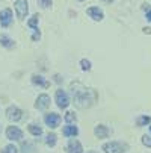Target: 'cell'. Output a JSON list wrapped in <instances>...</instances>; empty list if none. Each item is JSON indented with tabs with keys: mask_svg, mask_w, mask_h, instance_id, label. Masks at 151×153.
Listing matches in <instances>:
<instances>
[{
	"mask_svg": "<svg viewBox=\"0 0 151 153\" xmlns=\"http://www.w3.org/2000/svg\"><path fill=\"white\" fill-rule=\"evenodd\" d=\"M71 93H73V97H74V105L80 109H85V108H91L95 102H97V91L92 90V88H85V86L79 82H74L71 83Z\"/></svg>",
	"mask_w": 151,
	"mask_h": 153,
	"instance_id": "obj_1",
	"label": "cell"
},
{
	"mask_svg": "<svg viewBox=\"0 0 151 153\" xmlns=\"http://www.w3.org/2000/svg\"><path fill=\"white\" fill-rule=\"evenodd\" d=\"M128 149V146L125 143H119V141H112V143H106L103 146V150L106 153H124Z\"/></svg>",
	"mask_w": 151,
	"mask_h": 153,
	"instance_id": "obj_2",
	"label": "cell"
},
{
	"mask_svg": "<svg viewBox=\"0 0 151 153\" xmlns=\"http://www.w3.org/2000/svg\"><path fill=\"white\" fill-rule=\"evenodd\" d=\"M15 12H17V17L20 20H24V17L29 12L27 0H17V2H15Z\"/></svg>",
	"mask_w": 151,
	"mask_h": 153,
	"instance_id": "obj_3",
	"label": "cell"
},
{
	"mask_svg": "<svg viewBox=\"0 0 151 153\" xmlns=\"http://www.w3.org/2000/svg\"><path fill=\"white\" fill-rule=\"evenodd\" d=\"M6 137H8V140L20 141L21 138H23V132H21L18 127H15V126H9V127L6 129Z\"/></svg>",
	"mask_w": 151,
	"mask_h": 153,
	"instance_id": "obj_4",
	"label": "cell"
},
{
	"mask_svg": "<svg viewBox=\"0 0 151 153\" xmlns=\"http://www.w3.org/2000/svg\"><path fill=\"white\" fill-rule=\"evenodd\" d=\"M56 102H57V106L65 109L68 105H70V100H68V96L63 90H57L56 91Z\"/></svg>",
	"mask_w": 151,
	"mask_h": 153,
	"instance_id": "obj_5",
	"label": "cell"
},
{
	"mask_svg": "<svg viewBox=\"0 0 151 153\" xmlns=\"http://www.w3.org/2000/svg\"><path fill=\"white\" fill-rule=\"evenodd\" d=\"M6 115L9 120L12 121H18L21 117H23V112H21V109H18L17 106H9L8 111H6Z\"/></svg>",
	"mask_w": 151,
	"mask_h": 153,
	"instance_id": "obj_6",
	"label": "cell"
},
{
	"mask_svg": "<svg viewBox=\"0 0 151 153\" xmlns=\"http://www.w3.org/2000/svg\"><path fill=\"white\" fill-rule=\"evenodd\" d=\"M12 21V11L11 9H3L0 12V25L3 27H8Z\"/></svg>",
	"mask_w": 151,
	"mask_h": 153,
	"instance_id": "obj_7",
	"label": "cell"
},
{
	"mask_svg": "<svg viewBox=\"0 0 151 153\" xmlns=\"http://www.w3.org/2000/svg\"><path fill=\"white\" fill-rule=\"evenodd\" d=\"M44 120H46V124H47L49 127L55 129V127H57L59 123H60V115H57V114H47Z\"/></svg>",
	"mask_w": 151,
	"mask_h": 153,
	"instance_id": "obj_8",
	"label": "cell"
},
{
	"mask_svg": "<svg viewBox=\"0 0 151 153\" xmlns=\"http://www.w3.org/2000/svg\"><path fill=\"white\" fill-rule=\"evenodd\" d=\"M35 106H36L38 109H47V108L50 106V97H49L47 94H41V96H38Z\"/></svg>",
	"mask_w": 151,
	"mask_h": 153,
	"instance_id": "obj_9",
	"label": "cell"
},
{
	"mask_svg": "<svg viewBox=\"0 0 151 153\" xmlns=\"http://www.w3.org/2000/svg\"><path fill=\"white\" fill-rule=\"evenodd\" d=\"M67 152L68 153H82L83 152V147H82V144L77 140H70L68 147H67Z\"/></svg>",
	"mask_w": 151,
	"mask_h": 153,
	"instance_id": "obj_10",
	"label": "cell"
},
{
	"mask_svg": "<svg viewBox=\"0 0 151 153\" xmlns=\"http://www.w3.org/2000/svg\"><path fill=\"white\" fill-rule=\"evenodd\" d=\"M88 15L92 18V20H95V21H100V20H103V12H101V9H98L97 6H92V8H89L88 11Z\"/></svg>",
	"mask_w": 151,
	"mask_h": 153,
	"instance_id": "obj_11",
	"label": "cell"
},
{
	"mask_svg": "<svg viewBox=\"0 0 151 153\" xmlns=\"http://www.w3.org/2000/svg\"><path fill=\"white\" fill-rule=\"evenodd\" d=\"M94 134H95L97 138H107V135H109V129H107L106 126H103V124H98L94 129Z\"/></svg>",
	"mask_w": 151,
	"mask_h": 153,
	"instance_id": "obj_12",
	"label": "cell"
},
{
	"mask_svg": "<svg viewBox=\"0 0 151 153\" xmlns=\"http://www.w3.org/2000/svg\"><path fill=\"white\" fill-rule=\"evenodd\" d=\"M32 82L35 85H41L42 88H49V86H50V83L47 80H44V79H42V76H38V74H33L32 76Z\"/></svg>",
	"mask_w": 151,
	"mask_h": 153,
	"instance_id": "obj_13",
	"label": "cell"
},
{
	"mask_svg": "<svg viewBox=\"0 0 151 153\" xmlns=\"http://www.w3.org/2000/svg\"><path fill=\"white\" fill-rule=\"evenodd\" d=\"M79 134V129L76 126H65L63 127V135L65 137H76Z\"/></svg>",
	"mask_w": 151,
	"mask_h": 153,
	"instance_id": "obj_14",
	"label": "cell"
},
{
	"mask_svg": "<svg viewBox=\"0 0 151 153\" xmlns=\"http://www.w3.org/2000/svg\"><path fill=\"white\" fill-rule=\"evenodd\" d=\"M0 44L5 46V47H8V49H11V47L14 46V41H12L11 38H8L6 35H0Z\"/></svg>",
	"mask_w": 151,
	"mask_h": 153,
	"instance_id": "obj_15",
	"label": "cell"
},
{
	"mask_svg": "<svg viewBox=\"0 0 151 153\" xmlns=\"http://www.w3.org/2000/svg\"><path fill=\"white\" fill-rule=\"evenodd\" d=\"M29 132H30L32 135H35V137H39V135L42 134V129H41L39 126H35V124H30V126H29Z\"/></svg>",
	"mask_w": 151,
	"mask_h": 153,
	"instance_id": "obj_16",
	"label": "cell"
},
{
	"mask_svg": "<svg viewBox=\"0 0 151 153\" xmlns=\"http://www.w3.org/2000/svg\"><path fill=\"white\" fill-rule=\"evenodd\" d=\"M150 121H151V118H150L148 115H142V117L138 118V126H145V124H148Z\"/></svg>",
	"mask_w": 151,
	"mask_h": 153,
	"instance_id": "obj_17",
	"label": "cell"
},
{
	"mask_svg": "<svg viewBox=\"0 0 151 153\" xmlns=\"http://www.w3.org/2000/svg\"><path fill=\"white\" fill-rule=\"evenodd\" d=\"M2 153H17V147L14 144H9V146H5L2 149Z\"/></svg>",
	"mask_w": 151,
	"mask_h": 153,
	"instance_id": "obj_18",
	"label": "cell"
},
{
	"mask_svg": "<svg viewBox=\"0 0 151 153\" xmlns=\"http://www.w3.org/2000/svg\"><path fill=\"white\" fill-rule=\"evenodd\" d=\"M27 25H29V27H32V29H36V26H38V15L32 17V18L27 21Z\"/></svg>",
	"mask_w": 151,
	"mask_h": 153,
	"instance_id": "obj_19",
	"label": "cell"
},
{
	"mask_svg": "<svg viewBox=\"0 0 151 153\" xmlns=\"http://www.w3.org/2000/svg\"><path fill=\"white\" fill-rule=\"evenodd\" d=\"M80 65H82V70H91V62L88 61V59H82L80 61Z\"/></svg>",
	"mask_w": 151,
	"mask_h": 153,
	"instance_id": "obj_20",
	"label": "cell"
},
{
	"mask_svg": "<svg viewBox=\"0 0 151 153\" xmlns=\"http://www.w3.org/2000/svg\"><path fill=\"white\" fill-rule=\"evenodd\" d=\"M65 121L67 123H74L76 121V114L74 112H67L65 114Z\"/></svg>",
	"mask_w": 151,
	"mask_h": 153,
	"instance_id": "obj_21",
	"label": "cell"
},
{
	"mask_svg": "<svg viewBox=\"0 0 151 153\" xmlns=\"http://www.w3.org/2000/svg\"><path fill=\"white\" fill-rule=\"evenodd\" d=\"M47 144H49V146H55V144H56V135H55V134H50V135L47 137Z\"/></svg>",
	"mask_w": 151,
	"mask_h": 153,
	"instance_id": "obj_22",
	"label": "cell"
},
{
	"mask_svg": "<svg viewBox=\"0 0 151 153\" xmlns=\"http://www.w3.org/2000/svg\"><path fill=\"white\" fill-rule=\"evenodd\" d=\"M142 143L147 146V147H151V137H142Z\"/></svg>",
	"mask_w": 151,
	"mask_h": 153,
	"instance_id": "obj_23",
	"label": "cell"
},
{
	"mask_svg": "<svg viewBox=\"0 0 151 153\" xmlns=\"http://www.w3.org/2000/svg\"><path fill=\"white\" fill-rule=\"evenodd\" d=\"M39 5H41L42 8H49V6L52 5V0H39Z\"/></svg>",
	"mask_w": 151,
	"mask_h": 153,
	"instance_id": "obj_24",
	"label": "cell"
},
{
	"mask_svg": "<svg viewBox=\"0 0 151 153\" xmlns=\"http://www.w3.org/2000/svg\"><path fill=\"white\" fill-rule=\"evenodd\" d=\"M144 33H148V35H151V27H144V30H142Z\"/></svg>",
	"mask_w": 151,
	"mask_h": 153,
	"instance_id": "obj_25",
	"label": "cell"
},
{
	"mask_svg": "<svg viewBox=\"0 0 151 153\" xmlns=\"http://www.w3.org/2000/svg\"><path fill=\"white\" fill-rule=\"evenodd\" d=\"M147 18L151 21V9H148V11H147Z\"/></svg>",
	"mask_w": 151,
	"mask_h": 153,
	"instance_id": "obj_26",
	"label": "cell"
},
{
	"mask_svg": "<svg viewBox=\"0 0 151 153\" xmlns=\"http://www.w3.org/2000/svg\"><path fill=\"white\" fill-rule=\"evenodd\" d=\"M55 80H56V82L59 83V82H60L62 79H60V76H59V74H56V76H55Z\"/></svg>",
	"mask_w": 151,
	"mask_h": 153,
	"instance_id": "obj_27",
	"label": "cell"
},
{
	"mask_svg": "<svg viewBox=\"0 0 151 153\" xmlns=\"http://www.w3.org/2000/svg\"><path fill=\"white\" fill-rule=\"evenodd\" d=\"M104 2H107V3H110V2H113V0H104Z\"/></svg>",
	"mask_w": 151,
	"mask_h": 153,
	"instance_id": "obj_28",
	"label": "cell"
},
{
	"mask_svg": "<svg viewBox=\"0 0 151 153\" xmlns=\"http://www.w3.org/2000/svg\"><path fill=\"white\" fill-rule=\"evenodd\" d=\"M89 153H97V152H89Z\"/></svg>",
	"mask_w": 151,
	"mask_h": 153,
	"instance_id": "obj_29",
	"label": "cell"
},
{
	"mask_svg": "<svg viewBox=\"0 0 151 153\" xmlns=\"http://www.w3.org/2000/svg\"><path fill=\"white\" fill-rule=\"evenodd\" d=\"M80 2H83V0H80Z\"/></svg>",
	"mask_w": 151,
	"mask_h": 153,
	"instance_id": "obj_30",
	"label": "cell"
},
{
	"mask_svg": "<svg viewBox=\"0 0 151 153\" xmlns=\"http://www.w3.org/2000/svg\"><path fill=\"white\" fill-rule=\"evenodd\" d=\"M150 130H151V127H150Z\"/></svg>",
	"mask_w": 151,
	"mask_h": 153,
	"instance_id": "obj_31",
	"label": "cell"
}]
</instances>
